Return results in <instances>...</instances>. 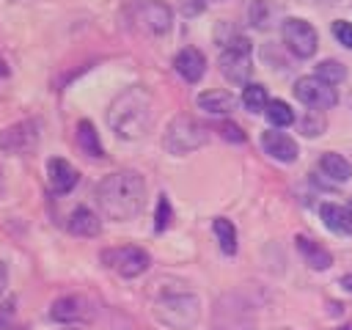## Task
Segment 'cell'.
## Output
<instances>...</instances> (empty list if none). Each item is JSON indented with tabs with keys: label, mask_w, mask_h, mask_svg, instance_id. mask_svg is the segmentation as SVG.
Returning <instances> with one entry per match:
<instances>
[{
	"label": "cell",
	"mask_w": 352,
	"mask_h": 330,
	"mask_svg": "<svg viewBox=\"0 0 352 330\" xmlns=\"http://www.w3.org/2000/svg\"><path fill=\"white\" fill-rule=\"evenodd\" d=\"M96 206L107 220H132L135 214H140L143 204H146V182L138 170H116L107 173L96 190H94Z\"/></svg>",
	"instance_id": "cell-1"
},
{
	"label": "cell",
	"mask_w": 352,
	"mask_h": 330,
	"mask_svg": "<svg viewBox=\"0 0 352 330\" xmlns=\"http://www.w3.org/2000/svg\"><path fill=\"white\" fill-rule=\"evenodd\" d=\"M151 124H154V99L143 85L124 88L107 107V126L121 140L143 138L151 129Z\"/></svg>",
	"instance_id": "cell-2"
},
{
	"label": "cell",
	"mask_w": 352,
	"mask_h": 330,
	"mask_svg": "<svg viewBox=\"0 0 352 330\" xmlns=\"http://www.w3.org/2000/svg\"><path fill=\"white\" fill-rule=\"evenodd\" d=\"M151 311L157 322L170 330H192L201 319V300L192 292H162Z\"/></svg>",
	"instance_id": "cell-3"
},
{
	"label": "cell",
	"mask_w": 352,
	"mask_h": 330,
	"mask_svg": "<svg viewBox=\"0 0 352 330\" xmlns=\"http://www.w3.org/2000/svg\"><path fill=\"white\" fill-rule=\"evenodd\" d=\"M206 140H209V126L201 124V121L192 118V116H176V118L168 124L165 138H162L165 148H168L170 154H176V157L201 148Z\"/></svg>",
	"instance_id": "cell-4"
},
{
	"label": "cell",
	"mask_w": 352,
	"mask_h": 330,
	"mask_svg": "<svg viewBox=\"0 0 352 330\" xmlns=\"http://www.w3.org/2000/svg\"><path fill=\"white\" fill-rule=\"evenodd\" d=\"M220 72L234 85H248L253 72V44L245 36H231L220 52Z\"/></svg>",
	"instance_id": "cell-5"
},
{
	"label": "cell",
	"mask_w": 352,
	"mask_h": 330,
	"mask_svg": "<svg viewBox=\"0 0 352 330\" xmlns=\"http://www.w3.org/2000/svg\"><path fill=\"white\" fill-rule=\"evenodd\" d=\"M129 19L138 30H143L148 36H162L173 25V11L162 0H132Z\"/></svg>",
	"instance_id": "cell-6"
},
{
	"label": "cell",
	"mask_w": 352,
	"mask_h": 330,
	"mask_svg": "<svg viewBox=\"0 0 352 330\" xmlns=\"http://www.w3.org/2000/svg\"><path fill=\"white\" fill-rule=\"evenodd\" d=\"M102 264L121 278H138L151 267V256L138 245H118L102 250Z\"/></svg>",
	"instance_id": "cell-7"
},
{
	"label": "cell",
	"mask_w": 352,
	"mask_h": 330,
	"mask_svg": "<svg viewBox=\"0 0 352 330\" xmlns=\"http://www.w3.org/2000/svg\"><path fill=\"white\" fill-rule=\"evenodd\" d=\"M280 36H283L286 50H289L294 58H314V55H316L319 36H316V28H314L308 19H300V16L283 19Z\"/></svg>",
	"instance_id": "cell-8"
},
{
	"label": "cell",
	"mask_w": 352,
	"mask_h": 330,
	"mask_svg": "<svg viewBox=\"0 0 352 330\" xmlns=\"http://www.w3.org/2000/svg\"><path fill=\"white\" fill-rule=\"evenodd\" d=\"M294 96H297V102H302V104L311 107V110H330V107L338 104L336 88L327 85V82H322L316 74L300 77V80L294 82Z\"/></svg>",
	"instance_id": "cell-9"
},
{
	"label": "cell",
	"mask_w": 352,
	"mask_h": 330,
	"mask_svg": "<svg viewBox=\"0 0 352 330\" xmlns=\"http://www.w3.org/2000/svg\"><path fill=\"white\" fill-rule=\"evenodd\" d=\"M38 129H41V124L36 118L16 121L0 132V148L8 154H25L38 143Z\"/></svg>",
	"instance_id": "cell-10"
},
{
	"label": "cell",
	"mask_w": 352,
	"mask_h": 330,
	"mask_svg": "<svg viewBox=\"0 0 352 330\" xmlns=\"http://www.w3.org/2000/svg\"><path fill=\"white\" fill-rule=\"evenodd\" d=\"M77 182H80V173H77V168H74L69 160L52 157V160L47 162V184H50V190H52L55 195L72 192Z\"/></svg>",
	"instance_id": "cell-11"
},
{
	"label": "cell",
	"mask_w": 352,
	"mask_h": 330,
	"mask_svg": "<svg viewBox=\"0 0 352 330\" xmlns=\"http://www.w3.org/2000/svg\"><path fill=\"white\" fill-rule=\"evenodd\" d=\"M173 69L184 82H198L206 74V55L198 47H184L173 58Z\"/></svg>",
	"instance_id": "cell-12"
},
{
	"label": "cell",
	"mask_w": 352,
	"mask_h": 330,
	"mask_svg": "<svg viewBox=\"0 0 352 330\" xmlns=\"http://www.w3.org/2000/svg\"><path fill=\"white\" fill-rule=\"evenodd\" d=\"M261 148L272 160H278V162H294L297 160V143H294V138H289L286 132H278V129L261 132Z\"/></svg>",
	"instance_id": "cell-13"
},
{
	"label": "cell",
	"mask_w": 352,
	"mask_h": 330,
	"mask_svg": "<svg viewBox=\"0 0 352 330\" xmlns=\"http://www.w3.org/2000/svg\"><path fill=\"white\" fill-rule=\"evenodd\" d=\"M294 245H297L300 256L305 258V264H308L311 270H327V267H333V253H330L322 242L297 234V236H294Z\"/></svg>",
	"instance_id": "cell-14"
},
{
	"label": "cell",
	"mask_w": 352,
	"mask_h": 330,
	"mask_svg": "<svg viewBox=\"0 0 352 330\" xmlns=\"http://www.w3.org/2000/svg\"><path fill=\"white\" fill-rule=\"evenodd\" d=\"M85 316H88L85 300H82V297H74V294L58 297V300L50 305V319H55V322H60V324H74V322H80V319H85Z\"/></svg>",
	"instance_id": "cell-15"
},
{
	"label": "cell",
	"mask_w": 352,
	"mask_h": 330,
	"mask_svg": "<svg viewBox=\"0 0 352 330\" xmlns=\"http://www.w3.org/2000/svg\"><path fill=\"white\" fill-rule=\"evenodd\" d=\"M66 228L74 234V236H99L102 231V220L94 209L88 206H77L72 209V214L66 217Z\"/></svg>",
	"instance_id": "cell-16"
},
{
	"label": "cell",
	"mask_w": 352,
	"mask_h": 330,
	"mask_svg": "<svg viewBox=\"0 0 352 330\" xmlns=\"http://www.w3.org/2000/svg\"><path fill=\"white\" fill-rule=\"evenodd\" d=\"M319 217H322V223H324L333 234H338V236H352V214H349L346 206H341V204H322V206H319Z\"/></svg>",
	"instance_id": "cell-17"
},
{
	"label": "cell",
	"mask_w": 352,
	"mask_h": 330,
	"mask_svg": "<svg viewBox=\"0 0 352 330\" xmlns=\"http://www.w3.org/2000/svg\"><path fill=\"white\" fill-rule=\"evenodd\" d=\"M195 104L212 116H228L234 107H236V96L228 94V91H220V88H212V91H204L198 94Z\"/></svg>",
	"instance_id": "cell-18"
},
{
	"label": "cell",
	"mask_w": 352,
	"mask_h": 330,
	"mask_svg": "<svg viewBox=\"0 0 352 330\" xmlns=\"http://www.w3.org/2000/svg\"><path fill=\"white\" fill-rule=\"evenodd\" d=\"M319 170L327 176V179H333V182H349V176H352V165H349V160H344L341 154H336V151H324L322 157H319Z\"/></svg>",
	"instance_id": "cell-19"
},
{
	"label": "cell",
	"mask_w": 352,
	"mask_h": 330,
	"mask_svg": "<svg viewBox=\"0 0 352 330\" xmlns=\"http://www.w3.org/2000/svg\"><path fill=\"white\" fill-rule=\"evenodd\" d=\"M77 146H80L82 154H88V157H94V160H102V157H104V148H102L99 135H96V126H94L88 118H82V121L77 124Z\"/></svg>",
	"instance_id": "cell-20"
},
{
	"label": "cell",
	"mask_w": 352,
	"mask_h": 330,
	"mask_svg": "<svg viewBox=\"0 0 352 330\" xmlns=\"http://www.w3.org/2000/svg\"><path fill=\"white\" fill-rule=\"evenodd\" d=\"M212 231H214V236H217L220 250H223L226 256H234V253H236V228H234V223H231L228 217H214V220H212Z\"/></svg>",
	"instance_id": "cell-21"
},
{
	"label": "cell",
	"mask_w": 352,
	"mask_h": 330,
	"mask_svg": "<svg viewBox=\"0 0 352 330\" xmlns=\"http://www.w3.org/2000/svg\"><path fill=\"white\" fill-rule=\"evenodd\" d=\"M264 116H267V121L272 124V129H283V126H292V124H294V110H292L283 99H270Z\"/></svg>",
	"instance_id": "cell-22"
},
{
	"label": "cell",
	"mask_w": 352,
	"mask_h": 330,
	"mask_svg": "<svg viewBox=\"0 0 352 330\" xmlns=\"http://www.w3.org/2000/svg\"><path fill=\"white\" fill-rule=\"evenodd\" d=\"M242 104H245V110H250V113H264L267 104H270L267 88L258 85V82H248V85L242 88Z\"/></svg>",
	"instance_id": "cell-23"
},
{
	"label": "cell",
	"mask_w": 352,
	"mask_h": 330,
	"mask_svg": "<svg viewBox=\"0 0 352 330\" xmlns=\"http://www.w3.org/2000/svg\"><path fill=\"white\" fill-rule=\"evenodd\" d=\"M316 77L322 82H327V85H338V82L346 80V66L338 63V60H333V58H327V60L316 63Z\"/></svg>",
	"instance_id": "cell-24"
},
{
	"label": "cell",
	"mask_w": 352,
	"mask_h": 330,
	"mask_svg": "<svg viewBox=\"0 0 352 330\" xmlns=\"http://www.w3.org/2000/svg\"><path fill=\"white\" fill-rule=\"evenodd\" d=\"M324 126H327V118H324L322 110H308V113L300 118V132H302L305 138H316V135H322Z\"/></svg>",
	"instance_id": "cell-25"
},
{
	"label": "cell",
	"mask_w": 352,
	"mask_h": 330,
	"mask_svg": "<svg viewBox=\"0 0 352 330\" xmlns=\"http://www.w3.org/2000/svg\"><path fill=\"white\" fill-rule=\"evenodd\" d=\"M248 14H250V25H253V28H258V30H264V28H270L272 6H270L267 0H253Z\"/></svg>",
	"instance_id": "cell-26"
},
{
	"label": "cell",
	"mask_w": 352,
	"mask_h": 330,
	"mask_svg": "<svg viewBox=\"0 0 352 330\" xmlns=\"http://www.w3.org/2000/svg\"><path fill=\"white\" fill-rule=\"evenodd\" d=\"M170 217H173V209H170V201H168V195L162 192V195L157 198V212H154V231H157V234H162V231L170 226Z\"/></svg>",
	"instance_id": "cell-27"
},
{
	"label": "cell",
	"mask_w": 352,
	"mask_h": 330,
	"mask_svg": "<svg viewBox=\"0 0 352 330\" xmlns=\"http://www.w3.org/2000/svg\"><path fill=\"white\" fill-rule=\"evenodd\" d=\"M330 30H333V36H336L338 44H344L346 50H352V22H346V19H336Z\"/></svg>",
	"instance_id": "cell-28"
},
{
	"label": "cell",
	"mask_w": 352,
	"mask_h": 330,
	"mask_svg": "<svg viewBox=\"0 0 352 330\" xmlns=\"http://www.w3.org/2000/svg\"><path fill=\"white\" fill-rule=\"evenodd\" d=\"M217 129H220V135H223L226 140H231V143H245V132H242L236 124H231V121H223Z\"/></svg>",
	"instance_id": "cell-29"
},
{
	"label": "cell",
	"mask_w": 352,
	"mask_h": 330,
	"mask_svg": "<svg viewBox=\"0 0 352 330\" xmlns=\"http://www.w3.org/2000/svg\"><path fill=\"white\" fill-rule=\"evenodd\" d=\"M182 11H184L187 16H195V14L204 11V0H184V3H182Z\"/></svg>",
	"instance_id": "cell-30"
},
{
	"label": "cell",
	"mask_w": 352,
	"mask_h": 330,
	"mask_svg": "<svg viewBox=\"0 0 352 330\" xmlns=\"http://www.w3.org/2000/svg\"><path fill=\"white\" fill-rule=\"evenodd\" d=\"M6 286H8V270H6V264L0 261V297H3V292H6Z\"/></svg>",
	"instance_id": "cell-31"
},
{
	"label": "cell",
	"mask_w": 352,
	"mask_h": 330,
	"mask_svg": "<svg viewBox=\"0 0 352 330\" xmlns=\"http://www.w3.org/2000/svg\"><path fill=\"white\" fill-rule=\"evenodd\" d=\"M341 286H344V292L352 294V275H344V278H341Z\"/></svg>",
	"instance_id": "cell-32"
},
{
	"label": "cell",
	"mask_w": 352,
	"mask_h": 330,
	"mask_svg": "<svg viewBox=\"0 0 352 330\" xmlns=\"http://www.w3.org/2000/svg\"><path fill=\"white\" fill-rule=\"evenodd\" d=\"M6 195V173H3V168H0V198Z\"/></svg>",
	"instance_id": "cell-33"
},
{
	"label": "cell",
	"mask_w": 352,
	"mask_h": 330,
	"mask_svg": "<svg viewBox=\"0 0 352 330\" xmlns=\"http://www.w3.org/2000/svg\"><path fill=\"white\" fill-rule=\"evenodd\" d=\"M6 74H8V66H6V60L0 58V77H6Z\"/></svg>",
	"instance_id": "cell-34"
},
{
	"label": "cell",
	"mask_w": 352,
	"mask_h": 330,
	"mask_svg": "<svg viewBox=\"0 0 352 330\" xmlns=\"http://www.w3.org/2000/svg\"><path fill=\"white\" fill-rule=\"evenodd\" d=\"M0 330H19V327H14V324H0Z\"/></svg>",
	"instance_id": "cell-35"
},
{
	"label": "cell",
	"mask_w": 352,
	"mask_h": 330,
	"mask_svg": "<svg viewBox=\"0 0 352 330\" xmlns=\"http://www.w3.org/2000/svg\"><path fill=\"white\" fill-rule=\"evenodd\" d=\"M336 330H352V324H344V327H336Z\"/></svg>",
	"instance_id": "cell-36"
},
{
	"label": "cell",
	"mask_w": 352,
	"mask_h": 330,
	"mask_svg": "<svg viewBox=\"0 0 352 330\" xmlns=\"http://www.w3.org/2000/svg\"><path fill=\"white\" fill-rule=\"evenodd\" d=\"M346 209H349V214H352V201H349V206H346Z\"/></svg>",
	"instance_id": "cell-37"
},
{
	"label": "cell",
	"mask_w": 352,
	"mask_h": 330,
	"mask_svg": "<svg viewBox=\"0 0 352 330\" xmlns=\"http://www.w3.org/2000/svg\"><path fill=\"white\" fill-rule=\"evenodd\" d=\"M63 330H80V327H63Z\"/></svg>",
	"instance_id": "cell-38"
},
{
	"label": "cell",
	"mask_w": 352,
	"mask_h": 330,
	"mask_svg": "<svg viewBox=\"0 0 352 330\" xmlns=\"http://www.w3.org/2000/svg\"><path fill=\"white\" fill-rule=\"evenodd\" d=\"M324 3H338V0H324Z\"/></svg>",
	"instance_id": "cell-39"
},
{
	"label": "cell",
	"mask_w": 352,
	"mask_h": 330,
	"mask_svg": "<svg viewBox=\"0 0 352 330\" xmlns=\"http://www.w3.org/2000/svg\"><path fill=\"white\" fill-rule=\"evenodd\" d=\"M0 324H3V322H0Z\"/></svg>",
	"instance_id": "cell-40"
}]
</instances>
